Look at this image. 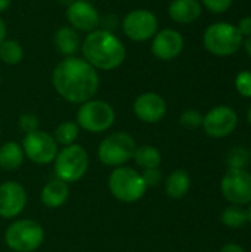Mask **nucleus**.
I'll use <instances>...</instances> for the list:
<instances>
[{"instance_id":"obj_35","label":"nucleus","mask_w":251,"mask_h":252,"mask_svg":"<svg viewBox=\"0 0 251 252\" xmlns=\"http://www.w3.org/2000/svg\"><path fill=\"white\" fill-rule=\"evenodd\" d=\"M12 4V0H0V13L6 12Z\"/></svg>"},{"instance_id":"obj_30","label":"nucleus","mask_w":251,"mask_h":252,"mask_svg":"<svg viewBox=\"0 0 251 252\" xmlns=\"http://www.w3.org/2000/svg\"><path fill=\"white\" fill-rule=\"evenodd\" d=\"M142 174V179L146 185V188H155L158 186L164 179H163V173L160 168H149V170H142L141 171Z\"/></svg>"},{"instance_id":"obj_34","label":"nucleus","mask_w":251,"mask_h":252,"mask_svg":"<svg viewBox=\"0 0 251 252\" xmlns=\"http://www.w3.org/2000/svg\"><path fill=\"white\" fill-rule=\"evenodd\" d=\"M6 35H7V28H6V24H4L3 18L0 16V44H1V41L6 40Z\"/></svg>"},{"instance_id":"obj_17","label":"nucleus","mask_w":251,"mask_h":252,"mask_svg":"<svg viewBox=\"0 0 251 252\" xmlns=\"http://www.w3.org/2000/svg\"><path fill=\"white\" fill-rule=\"evenodd\" d=\"M68 199H70V185L56 177L49 180L41 188L40 201L49 210H58L64 207Z\"/></svg>"},{"instance_id":"obj_1","label":"nucleus","mask_w":251,"mask_h":252,"mask_svg":"<svg viewBox=\"0 0 251 252\" xmlns=\"http://www.w3.org/2000/svg\"><path fill=\"white\" fill-rule=\"evenodd\" d=\"M52 86L65 102L81 105L96 96L101 80L98 71L83 58L68 56L55 65Z\"/></svg>"},{"instance_id":"obj_6","label":"nucleus","mask_w":251,"mask_h":252,"mask_svg":"<svg viewBox=\"0 0 251 252\" xmlns=\"http://www.w3.org/2000/svg\"><path fill=\"white\" fill-rule=\"evenodd\" d=\"M75 123L80 130L92 134L108 131L115 123V109L111 103L102 99H90L78 105Z\"/></svg>"},{"instance_id":"obj_25","label":"nucleus","mask_w":251,"mask_h":252,"mask_svg":"<svg viewBox=\"0 0 251 252\" xmlns=\"http://www.w3.org/2000/svg\"><path fill=\"white\" fill-rule=\"evenodd\" d=\"M220 221L229 229H240L247 223V213L243 207L229 205L220 214Z\"/></svg>"},{"instance_id":"obj_5","label":"nucleus","mask_w":251,"mask_h":252,"mask_svg":"<svg viewBox=\"0 0 251 252\" xmlns=\"http://www.w3.org/2000/svg\"><path fill=\"white\" fill-rule=\"evenodd\" d=\"M89 168V154L87 151L78 145H70L59 148L58 155L53 161L55 177L71 185L80 182Z\"/></svg>"},{"instance_id":"obj_29","label":"nucleus","mask_w":251,"mask_h":252,"mask_svg":"<svg viewBox=\"0 0 251 252\" xmlns=\"http://www.w3.org/2000/svg\"><path fill=\"white\" fill-rule=\"evenodd\" d=\"M235 89L237 92L244 96L251 97V71H241L235 78Z\"/></svg>"},{"instance_id":"obj_9","label":"nucleus","mask_w":251,"mask_h":252,"mask_svg":"<svg viewBox=\"0 0 251 252\" xmlns=\"http://www.w3.org/2000/svg\"><path fill=\"white\" fill-rule=\"evenodd\" d=\"M21 146L24 149L25 158L37 165L53 164L59 151V146L53 136L40 128L33 133L24 134Z\"/></svg>"},{"instance_id":"obj_15","label":"nucleus","mask_w":251,"mask_h":252,"mask_svg":"<svg viewBox=\"0 0 251 252\" xmlns=\"http://www.w3.org/2000/svg\"><path fill=\"white\" fill-rule=\"evenodd\" d=\"M133 114L145 124H157L167 114V102L155 92L141 93L133 102Z\"/></svg>"},{"instance_id":"obj_22","label":"nucleus","mask_w":251,"mask_h":252,"mask_svg":"<svg viewBox=\"0 0 251 252\" xmlns=\"http://www.w3.org/2000/svg\"><path fill=\"white\" fill-rule=\"evenodd\" d=\"M141 170H149V168H160L163 157L161 152L152 146V145H141L136 146L133 158H132Z\"/></svg>"},{"instance_id":"obj_12","label":"nucleus","mask_w":251,"mask_h":252,"mask_svg":"<svg viewBox=\"0 0 251 252\" xmlns=\"http://www.w3.org/2000/svg\"><path fill=\"white\" fill-rule=\"evenodd\" d=\"M238 126L237 112L226 105H219L212 108L203 118V130L209 137L225 139Z\"/></svg>"},{"instance_id":"obj_27","label":"nucleus","mask_w":251,"mask_h":252,"mask_svg":"<svg viewBox=\"0 0 251 252\" xmlns=\"http://www.w3.org/2000/svg\"><path fill=\"white\" fill-rule=\"evenodd\" d=\"M203 118H204V115L200 111L186 109L180 114L179 123H180V126H183L188 130H195V128H200L203 126Z\"/></svg>"},{"instance_id":"obj_3","label":"nucleus","mask_w":251,"mask_h":252,"mask_svg":"<svg viewBox=\"0 0 251 252\" xmlns=\"http://www.w3.org/2000/svg\"><path fill=\"white\" fill-rule=\"evenodd\" d=\"M108 190L117 201L124 204H133L145 196L148 188L142 179L141 171L123 165L112 168V171L109 173Z\"/></svg>"},{"instance_id":"obj_38","label":"nucleus","mask_w":251,"mask_h":252,"mask_svg":"<svg viewBox=\"0 0 251 252\" xmlns=\"http://www.w3.org/2000/svg\"><path fill=\"white\" fill-rule=\"evenodd\" d=\"M59 3H62V4H65V6H68V4H71L74 0H58Z\"/></svg>"},{"instance_id":"obj_13","label":"nucleus","mask_w":251,"mask_h":252,"mask_svg":"<svg viewBox=\"0 0 251 252\" xmlns=\"http://www.w3.org/2000/svg\"><path fill=\"white\" fill-rule=\"evenodd\" d=\"M27 201V190L21 183L13 180L0 183V219L15 220L24 213Z\"/></svg>"},{"instance_id":"obj_8","label":"nucleus","mask_w":251,"mask_h":252,"mask_svg":"<svg viewBox=\"0 0 251 252\" xmlns=\"http://www.w3.org/2000/svg\"><path fill=\"white\" fill-rule=\"evenodd\" d=\"M244 37L238 28L228 22H216L206 28L203 35V44L207 52L215 56H231L240 50Z\"/></svg>"},{"instance_id":"obj_32","label":"nucleus","mask_w":251,"mask_h":252,"mask_svg":"<svg viewBox=\"0 0 251 252\" xmlns=\"http://www.w3.org/2000/svg\"><path fill=\"white\" fill-rule=\"evenodd\" d=\"M237 28H238V31H240V34L244 37H249L251 35V16H246V18H243L240 22H238V25H235Z\"/></svg>"},{"instance_id":"obj_14","label":"nucleus","mask_w":251,"mask_h":252,"mask_svg":"<svg viewBox=\"0 0 251 252\" xmlns=\"http://www.w3.org/2000/svg\"><path fill=\"white\" fill-rule=\"evenodd\" d=\"M65 18L71 28L78 32H92L101 25V15L92 1L74 0L67 6Z\"/></svg>"},{"instance_id":"obj_7","label":"nucleus","mask_w":251,"mask_h":252,"mask_svg":"<svg viewBox=\"0 0 251 252\" xmlns=\"http://www.w3.org/2000/svg\"><path fill=\"white\" fill-rule=\"evenodd\" d=\"M136 140L133 136L127 131H114L105 136L99 146H98V159L101 164L117 168L126 165L129 161H132L135 149H136Z\"/></svg>"},{"instance_id":"obj_40","label":"nucleus","mask_w":251,"mask_h":252,"mask_svg":"<svg viewBox=\"0 0 251 252\" xmlns=\"http://www.w3.org/2000/svg\"><path fill=\"white\" fill-rule=\"evenodd\" d=\"M249 152H250V158H251V146H250V149H249Z\"/></svg>"},{"instance_id":"obj_26","label":"nucleus","mask_w":251,"mask_h":252,"mask_svg":"<svg viewBox=\"0 0 251 252\" xmlns=\"http://www.w3.org/2000/svg\"><path fill=\"white\" fill-rule=\"evenodd\" d=\"M250 152L243 146H235L229 149L226 155V165L228 170H246L250 164Z\"/></svg>"},{"instance_id":"obj_10","label":"nucleus","mask_w":251,"mask_h":252,"mask_svg":"<svg viewBox=\"0 0 251 252\" xmlns=\"http://www.w3.org/2000/svg\"><path fill=\"white\" fill-rule=\"evenodd\" d=\"M121 30L132 41H148L158 31V18L148 9H133L123 18Z\"/></svg>"},{"instance_id":"obj_2","label":"nucleus","mask_w":251,"mask_h":252,"mask_svg":"<svg viewBox=\"0 0 251 252\" xmlns=\"http://www.w3.org/2000/svg\"><path fill=\"white\" fill-rule=\"evenodd\" d=\"M83 59L96 71H114L126 61L127 50L123 41L111 31L96 28L81 40Z\"/></svg>"},{"instance_id":"obj_41","label":"nucleus","mask_w":251,"mask_h":252,"mask_svg":"<svg viewBox=\"0 0 251 252\" xmlns=\"http://www.w3.org/2000/svg\"><path fill=\"white\" fill-rule=\"evenodd\" d=\"M0 86H1V75H0Z\"/></svg>"},{"instance_id":"obj_39","label":"nucleus","mask_w":251,"mask_h":252,"mask_svg":"<svg viewBox=\"0 0 251 252\" xmlns=\"http://www.w3.org/2000/svg\"><path fill=\"white\" fill-rule=\"evenodd\" d=\"M247 120H249V123H250L251 126V105L250 108H249V111H247Z\"/></svg>"},{"instance_id":"obj_19","label":"nucleus","mask_w":251,"mask_h":252,"mask_svg":"<svg viewBox=\"0 0 251 252\" xmlns=\"http://www.w3.org/2000/svg\"><path fill=\"white\" fill-rule=\"evenodd\" d=\"M203 13V6L198 0H172L169 4V16L178 24H192Z\"/></svg>"},{"instance_id":"obj_42","label":"nucleus","mask_w":251,"mask_h":252,"mask_svg":"<svg viewBox=\"0 0 251 252\" xmlns=\"http://www.w3.org/2000/svg\"><path fill=\"white\" fill-rule=\"evenodd\" d=\"M86 1H95V0H86Z\"/></svg>"},{"instance_id":"obj_4","label":"nucleus","mask_w":251,"mask_h":252,"mask_svg":"<svg viewBox=\"0 0 251 252\" xmlns=\"http://www.w3.org/2000/svg\"><path fill=\"white\" fill-rule=\"evenodd\" d=\"M43 226L31 219H15L4 232V244L13 252H36L44 242Z\"/></svg>"},{"instance_id":"obj_28","label":"nucleus","mask_w":251,"mask_h":252,"mask_svg":"<svg viewBox=\"0 0 251 252\" xmlns=\"http://www.w3.org/2000/svg\"><path fill=\"white\" fill-rule=\"evenodd\" d=\"M18 128L24 134L38 130V117L33 112H24L18 118Z\"/></svg>"},{"instance_id":"obj_16","label":"nucleus","mask_w":251,"mask_h":252,"mask_svg":"<svg viewBox=\"0 0 251 252\" xmlns=\"http://www.w3.org/2000/svg\"><path fill=\"white\" fill-rule=\"evenodd\" d=\"M185 46V40L178 30L164 28L157 31V34L151 38V53L158 61H173L176 59Z\"/></svg>"},{"instance_id":"obj_23","label":"nucleus","mask_w":251,"mask_h":252,"mask_svg":"<svg viewBox=\"0 0 251 252\" xmlns=\"http://www.w3.org/2000/svg\"><path fill=\"white\" fill-rule=\"evenodd\" d=\"M52 136L59 148L70 146L77 143V139L80 136V127L75 121H62L61 124L56 126Z\"/></svg>"},{"instance_id":"obj_24","label":"nucleus","mask_w":251,"mask_h":252,"mask_svg":"<svg viewBox=\"0 0 251 252\" xmlns=\"http://www.w3.org/2000/svg\"><path fill=\"white\" fill-rule=\"evenodd\" d=\"M24 59V47L18 40L6 38L0 44V61L6 65H18Z\"/></svg>"},{"instance_id":"obj_37","label":"nucleus","mask_w":251,"mask_h":252,"mask_svg":"<svg viewBox=\"0 0 251 252\" xmlns=\"http://www.w3.org/2000/svg\"><path fill=\"white\" fill-rule=\"evenodd\" d=\"M246 213H247V221L251 224V204L247 205V210H246Z\"/></svg>"},{"instance_id":"obj_11","label":"nucleus","mask_w":251,"mask_h":252,"mask_svg":"<svg viewBox=\"0 0 251 252\" xmlns=\"http://www.w3.org/2000/svg\"><path fill=\"white\" fill-rule=\"evenodd\" d=\"M220 192L232 205L251 204V173L247 170H228L222 177Z\"/></svg>"},{"instance_id":"obj_21","label":"nucleus","mask_w":251,"mask_h":252,"mask_svg":"<svg viewBox=\"0 0 251 252\" xmlns=\"http://www.w3.org/2000/svg\"><path fill=\"white\" fill-rule=\"evenodd\" d=\"M164 192L170 199H182L191 189V177L185 170L172 171L164 180Z\"/></svg>"},{"instance_id":"obj_33","label":"nucleus","mask_w":251,"mask_h":252,"mask_svg":"<svg viewBox=\"0 0 251 252\" xmlns=\"http://www.w3.org/2000/svg\"><path fill=\"white\" fill-rule=\"evenodd\" d=\"M220 252H246V250L238 244H226L222 247Z\"/></svg>"},{"instance_id":"obj_18","label":"nucleus","mask_w":251,"mask_h":252,"mask_svg":"<svg viewBox=\"0 0 251 252\" xmlns=\"http://www.w3.org/2000/svg\"><path fill=\"white\" fill-rule=\"evenodd\" d=\"M53 46L56 52L64 58L75 56V53L81 49V38L78 31H75L70 25L59 27L53 35Z\"/></svg>"},{"instance_id":"obj_36","label":"nucleus","mask_w":251,"mask_h":252,"mask_svg":"<svg viewBox=\"0 0 251 252\" xmlns=\"http://www.w3.org/2000/svg\"><path fill=\"white\" fill-rule=\"evenodd\" d=\"M244 49H246V52L249 53V56L251 58V35H249V37L246 38V41H244Z\"/></svg>"},{"instance_id":"obj_31","label":"nucleus","mask_w":251,"mask_h":252,"mask_svg":"<svg viewBox=\"0 0 251 252\" xmlns=\"http://www.w3.org/2000/svg\"><path fill=\"white\" fill-rule=\"evenodd\" d=\"M201 3L213 13H223L231 7L232 0H201Z\"/></svg>"},{"instance_id":"obj_20","label":"nucleus","mask_w":251,"mask_h":252,"mask_svg":"<svg viewBox=\"0 0 251 252\" xmlns=\"http://www.w3.org/2000/svg\"><path fill=\"white\" fill-rule=\"evenodd\" d=\"M25 159L24 149L21 143L15 140H9L0 145V168L3 171L12 173L22 167Z\"/></svg>"}]
</instances>
